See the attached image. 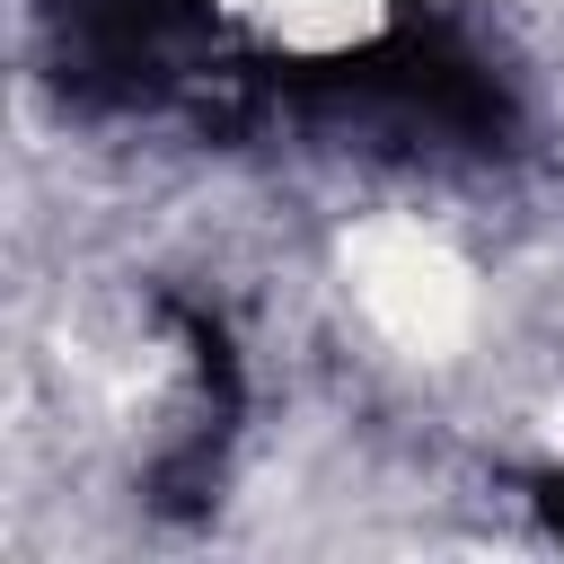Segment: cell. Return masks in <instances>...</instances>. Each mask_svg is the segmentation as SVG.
Segmentation results:
<instances>
[{
  "label": "cell",
  "instance_id": "6da1fadb",
  "mask_svg": "<svg viewBox=\"0 0 564 564\" xmlns=\"http://www.w3.org/2000/svg\"><path fill=\"white\" fill-rule=\"evenodd\" d=\"M282 97L291 106H344V115L414 123V132H449V141H494L511 123V97L494 88V70L458 44V26L423 18V9H405L361 53L282 70Z\"/></svg>",
  "mask_w": 564,
  "mask_h": 564
}]
</instances>
